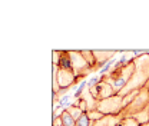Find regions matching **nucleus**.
Segmentation results:
<instances>
[{
  "label": "nucleus",
  "mask_w": 149,
  "mask_h": 126,
  "mask_svg": "<svg viewBox=\"0 0 149 126\" xmlns=\"http://www.w3.org/2000/svg\"><path fill=\"white\" fill-rule=\"evenodd\" d=\"M133 63H135V72L132 73L128 85L118 93L122 97L132 93V92L141 90L149 82V54H142V56L133 57Z\"/></svg>",
  "instance_id": "2"
},
{
  "label": "nucleus",
  "mask_w": 149,
  "mask_h": 126,
  "mask_svg": "<svg viewBox=\"0 0 149 126\" xmlns=\"http://www.w3.org/2000/svg\"><path fill=\"white\" fill-rule=\"evenodd\" d=\"M122 122V118L119 115H105L102 119L96 120L93 126H118Z\"/></svg>",
  "instance_id": "8"
},
{
  "label": "nucleus",
  "mask_w": 149,
  "mask_h": 126,
  "mask_svg": "<svg viewBox=\"0 0 149 126\" xmlns=\"http://www.w3.org/2000/svg\"><path fill=\"white\" fill-rule=\"evenodd\" d=\"M53 126H63L62 118H56V119H53Z\"/></svg>",
  "instance_id": "17"
},
{
  "label": "nucleus",
  "mask_w": 149,
  "mask_h": 126,
  "mask_svg": "<svg viewBox=\"0 0 149 126\" xmlns=\"http://www.w3.org/2000/svg\"><path fill=\"white\" fill-rule=\"evenodd\" d=\"M68 112H69V113L72 115V118H73L76 122H77V120H79V119L82 118V115L85 113V112H83L82 109L79 108V106H69V108H68Z\"/></svg>",
  "instance_id": "11"
},
{
  "label": "nucleus",
  "mask_w": 149,
  "mask_h": 126,
  "mask_svg": "<svg viewBox=\"0 0 149 126\" xmlns=\"http://www.w3.org/2000/svg\"><path fill=\"white\" fill-rule=\"evenodd\" d=\"M53 76H56L60 89H69L73 83H77L76 74L72 69H60L59 66L53 65Z\"/></svg>",
  "instance_id": "5"
},
{
  "label": "nucleus",
  "mask_w": 149,
  "mask_h": 126,
  "mask_svg": "<svg viewBox=\"0 0 149 126\" xmlns=\"http://www.w3.org/2000/svg\"><path fill=\"white\" fill-rule=\"evenodd\" d=\"M59 68L60 69H72V63H70V57L68 52H62L60 53V62H59Z\"/></svg>",
  "instance_id": "9"
},
{
  "label": "nucleus",
  "mask_w": 149,
  "mask_h": 126,
  "mask_svg": "<svg viewBox=\"0 0 149 126\" xmlns=\"http://www.w3.org/2000/svg\"><path fill=\"white\" fill-rule=\"evenodd\" d=\"M60 53H62V52H59V50H55V52H53V65H55V66H59V62H60Z\"/></svg>",
  "instance_id": "16"
},
{
  "label": "nucleus",
  "mask_w": 149,
  "mask_h": 126,
  "mask_svg": "<svg viewBox=\"0 0 149 126\" xmlns=\"http://www.w3.org/2000/svg\"><path fill=\"white\" fill-rule=\"evenodd\" d=\"M69 57H70V63H72V70L77 77H85L89 72H92V66L86 62V59L83 57V54L80 50H68Z\"/></svg>",
  "instance_id": "3"
},
{
  "label": "nucleus",
  "mask_w": 149,
  "mask_h": 126,
  "mask_svg": "<svg viewBox=\"0 0 149 126\" xmlns=\"http://www.w3.org/2000/svg\"><path fill=\"white\" fill-rule=\"evenodd\" d=\"M89 90H91L93 97H95L96 100H99V102L116 95V92L113 90V88H112L108 82H105V80H102L99 85H96L95 88H92V89H89Z\"/></svg>",
  "instance_id": "6"
},
{
  "label": "nucleus",
  "mask_w": 149,
  "mask_h": 126,
  "mask_svg": "<svg viewBox=\"0 0 149 126\" xmlns=\"http://www.w3.org/2000/svg\"><path fill=\"white\" fill-rule=\"evenodd\" d=\"M118 54L116 50H93V56H95V68L93 70H100L108 62L109 59H113Z\"/></svg>",
  "instance_id": "7"
},
{
  "label": "nucleus",
  "mask_w": 149,
  "mask_h": 126,
  "mask_svg": "<svg viewBox=\"0 0 149 126\" xmlns=\"http://www.w3.org/2000/svg\"><path fill=\"white\" fill-rule=\"evenodd\" d=\"M122 126H141L138 120H135L133 118H123L122 119Z\"/></svg>",
  "instance_id": "15"
},
{
  "label": "nucleus",
  "mask_w": 149,
  "mask_h": 126,
  "mask_svg": "<svg viewBox=\"0 0 149 126\" xmlns=\"http://www.w3.org/2000/svg\"><path fill=\"white\" fill-rule=\"evenodd\" d=\"M93 125H95V122L89 119L88 113H83V115H82V118L76 122V126H93Z\"/></svg>",
  "instance_id": "12"
},
{
  "label": "nucleus",
  "mask_w": 149,
  "mask_h": 126,
  "mask_svg": "<svg viewBox=\"0 0 149 126\" xmlns=\"http://www.w3.org/2000/svg\"><path fill=\"white\" fill-rule=\"evenodd\" d=\"M86 113H88L89 119H91V120H93V122H96V120H99V119H102V118L105 116V115H102L97 109H96V110H92V112H86Z\"/></svg>",
  "instance_id": "14"
},
{
  "label": "nucleus",
  "mask_w": 149,
  "mask_h": 126,
  "mask_svg": "<svg viewBox=\"0 0 149 126\" xmlns=\"http://www.w3.org/2000/svg\"><path fill=\"white\" fill-rule=\"evenodd\" d=\"M142 126H149V123H146V125H142Z\"/></svg>",
  "instance_id": "18"
},
{
  "label": "nucleus",
  "mask_w": 149,
  "mask_h": 126,
  "mask_svg": "<svg viewBox=\"0 0 149 126\" xmlns=\"http://www.w3.org/2000/svg\"><path fill=\"white\" fill-rule=\"evenodd\" d=\"M119 116L123 118H133L138 120L141 126L149 123V89L142 88L135 96V99L126 105L119 113Z\"/></svg>",
  "instance_id": "1"
},
{
  "label": "nucleus",
  "mask_w": 149,
  "mask_h": 126,
  "mask_svg": "<svg viewBox=\"0 0 149 126\" xmlns=\"http://www.w3.org/2000/svg\"><path fill=\"white\" fill-rule=\"evenodd\" d=\"M148 89H149V88H148Z\"/></svg>",
  "instance_id": "19"
},
{
  "label": "nucleus",
  "mask_w": 149,
  "mask_h": 126,
  "mask_svg": "<svg viewBox=\"0 0 149 126\" xmlns=\"http://www.w3.org/2000/svg\"><path fill=\"white\" fill-rule=\"evenodd\" d=\"M60 118H62L63 126H76V120L72 118V115H70L68 110H65V112H63V115H62Z\"/></svg>",
  "instance_id": "10"
},
{
  "label": "nucleus",
  "mask_w": 149,
  "mask_h": 126,
  "mask_svg": "<svg viewBox=\"0 0 149 126\" xmlns=\"http://www.w3.org/2000/svg\"><path fill=\"white\" fill-rule=\"evenodd\" d=\"M83 57L86 59V62L92 66V69L95 68V56H93V50H80Z\"/></svg>",
  "instance_id": "13"
},
{
  "label": "nucleus",
  "mask_w": 149,
  "mask_h": 126,
  "mask_svg": "<svg viewBox=\"0 0 149 126\" xmlns=\"http://www.w3.org/2000/svg\"><path fill=\"white\" fill-rule=\"evenodd\" d=\"M123 109V97L119 95L103 99L97 103V110L102 115H119Z\"/></svg>",
  "instance_id": "4"
}]
</instances>
